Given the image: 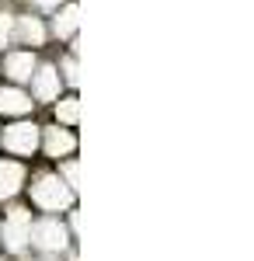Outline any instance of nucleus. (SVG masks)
I'll use <instances>...</instances> for the list:
<instances>
[{
	"label": "nucleus",
	"instance_id": "obj_1",
	"mask_svg": "<svg viewBox=\"0 0 254 261\" xmlns=\"http://www.w3.org/2000/svg\"><path fill=\"white\" fill-rule=\"evenodd\" d=\"M32 202L39 209H49V213H59L66 205H73V188L66 181H59L56 174H45L32 185Z\"/></svg>",
	"mask_w": 254,
	"mask_h": 261
},
{
	"label": "nucleus",
	"instance_id": "obj_2",
	"mask_svg": "<svg viewBox=\"0 0 254 261\" xmlns=\"http://www.w3.org/2000/svg\"><path fill=\"white\" fill-rule=\"evenodd\" d=\"M35 146H39V125L35 122H14L4 129V150L28 157V153H35Z\"/></svg>",
	"mask_w": 254,
	"mask_h": 261
},
{
	"label": "nucleus",
	"instance_id": "obj_3",
	"mask_svg": "<svg viewBox=\"0 0 254 261\" xmlns=\"http://www.w3.org/2000/svg\"><path fill=\"white\" fill-rule=\"evenodd\" d=\"M28 233H32V213L28 209H11L7 213V223H4V244L7 251H21L28 244Z\"/></svg>",
	"mask_w": 254,
	"mask_h": 261
},
{
	"label": "nucleus",
	"instance_id": "obj_4",
	"mask_svg": "<svg viewBox=\"0 0 254 261\" xmlns=\"http://www.w3.org/2000/svg\"><path fill=\"white\" fill-rule=\"evenodd\" d=\"M28 241L35 244V247H42V251H63L66 247V230L59 226V220H42L32 226Z\"/></svg>",
	"mask_w": 254,
	"mask_h": 261
},
{
	"label": "nucleus",
	"instance_id": "obj_5",
	"mask_svg": "<svg viewBox=\"0 0 254 261\" xmlns=\"http://www.w3.org/2000/svg\"><path fill=\"white\" fill-rule=\"evenodd\" d=\"M32 94L39 101L59 98V70L56 66H35V73H32Z\"/></svg>",
	"mask_w": 254,
	"mask_h": 261
},
{
	"label": "nucleus",
	"instance_id": "obj_6",
	"mask_svg": "<svg viewBox=\"0 0 254 261\" xmlns=\"http://www.w3.org/2000/svg\"><path fill=\"white\" fill-rule=\"evenodd\" d=\"M35 66H39V63H35V53H7L4 73H7L14 84H24V81H32Z\"/></svg>",
	"mask_w": 254,
	"mask_h": 261
},
{
	"label": "nucleus",
	"instance_id": "obj_7",
	"mask_svg": "<svg viewBox=\"0 0 254 261\" xmlns=\"http://www.w3.org/2000/svg\"><path fill=\"white\" fill-rule=\"evenodd\" d=\"M45 24H42V18H32V14H21V18H14V39L24 42V45H42L45 42Z\"/></svg>",
	"mask_w": 254,
	"mask_h": 261
},
{
	"label": "nucleus",
	"instance_id": "obj_8",
	"mask_svg": "<svg viewBox=\"0 0 254 261\" xmlns=\"http://www.w3.org/2000/svg\"><path fill=\"white\" fill-rule=\"evenodd\" d=\"M73 150H77V136H73L70 129H59V125L45 129V153H49V157H66V153H73Z\"/></svg>",
	"mask_w": 254,
	"mask_h": 261
},
{
	"label": "nucleus",
	"instance_id": "obj_9",
	"mask_svg": "<svg viewBox=\"0 0 254 261\" xmlns=\"http://www.w3.org/2000/svg\"><path fill=\"white\" fill-rule=\"evenodd\" d=\"M21 181H24V167H21V164L0 161V202L11 199V195L21 188Z\"/></svg>",
	"mask_w": 254,
	"mask_h": 261
},
{
	"label": "nucleus",
	"instance_id": "obj_10",
	"mask_svg": "<svg viewBox=\"0 0 254 261\" xmlns=\"http://www.w3.org/2000/svg\"><path fill=\"white\" fill-rule=\"evenodd\" d=\"M0 112L4 115H28L32 112V98L18 91V87H4L0 91Z\"/></svg>",
	"mask_w": 254,
	"mask_h": 261
},
{
	"label": "nucleus",
	"instance_id": "obj_11",
	"mask_svg": "<svg viewBox=\"0 0 254 261\" xmlns=\"http://www.w3.org/2000/svg\"><path fill=\"white\" fill-rule=\"evenodd\" d=\"M77 18H80L77 4H66V7L56 14V21H53V32H56L59 39H73V32H77Z\"/></svg>",
	"mask_w": 254,
	"mask_h": 261
},
{
	"label": "nucleus",
	"instance_id": "obj_12",
	"mask_svg": "<svg viewBox=\"0 0 254 261\" xmlns=\"http://www.w3.org/2000/svg\"><path fill=\"white\" fill-rule=\"evenodd\" d=\"M77 115H80V105H77V98H63V101L56 105V119H59V122L73 125V122H77Z\"/></svg>",
	"mask_w": 254,
	"mask_h": 261
},
{
	"label": "nucleus",
	"instance_id": "obj_13",
	"mask_svg": "<svg viewBox=\"0 0 254 261\" xmlns=\"http://www.w3.org/2000/svg\"><path fill=\"white\" fill-rule=\"evenodd\" d=\"M11 42H14V14L0 11V49L11 45Z\"/></svg>",
	"mask_w": 254,
	"mask_h": 261
},
{
	"label": "nucleus",
	"instance_id": "obj_14",
	"mask_svg": "<svg viewBox=\"0 0 254 261\" xmlns=\"http://www.w3.org/2000/svg\"><path fill=\"white\" fill-rule=\"evenodd\" d=\"M63 77H66V84H70V87H77V84H80V73H77V53H70V56L63 60Z\"/></svg>",
	"mask_w": 254,
	"mask_h": 261
},
{
	"label": "nucleus",
	"instance_id": "obj_15",
	"mask_svg": "<svg viewBox=\"0 0 254 261\" xmlns=\"http://www.w3.org/2000/svg\"><path fill=\"white\" fill-rule=\"evenodd\" d=\"M63 178H66L70 188H77V161H66V164H63Z\"/></svg>",
	"mask_w": 254,
	"mask_h": 261
},
{
	"label": "nucleus",
	"instance_id": "obj_16",
	"mask_svg": "<svg viewBox=\"0 0 254 261\" xmlns=\"http://www.w3.org/2000/svg\"><path fill=\"white\" fill-rule=\"evenodd\" d=\"M32 7H39V11H53V7H59L63 0H28Z\"/></svg>",
	"mask_w": 254,
	"mask_h": 261
}]
</instances>
